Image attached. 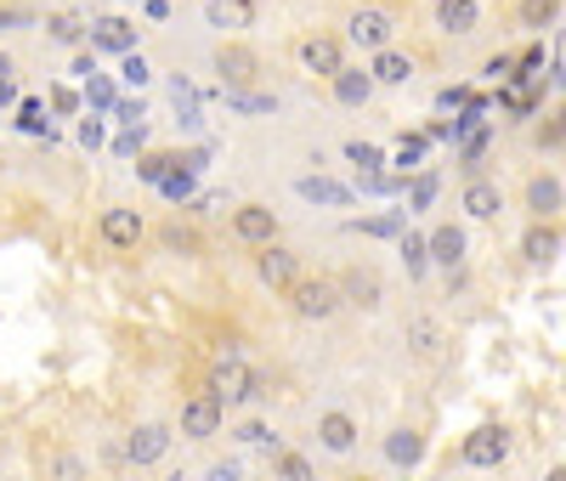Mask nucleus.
<instances>
[{
	"instance_id": "nucleus-11",
	"label": "nucleus",
	"mask_w": 566,
	"mask_h": 481,
	"mask_svg": "<svg viewBox=\"0 0 566 481\" xmlns=\"http://www.w3.org/2000/svg\"><path fill=\"white\" fill-rule=\"evenodd\" d=\"M521 210H527L532 221H555V215L566 210V181H561L555 171H532L527 187H521Z\"/></svg>"
},
{
	"instance_id": "nucleus-6",
	"label": "nucleus",
	"mask_w": 566,
	"mask_h": 481,
	"mask_svg": "<svg viewBox=\"0 0 566 481\" xmlns=\"http://www.w3.org/2000/svg\"><path fill=\"white\" fill-rule=\"evenodd\" d=\"M96 238H103L114 255H137L148 244V215L130 210V204H108L103 221H96Z\"/></svg>"
},
{
	"instance_id": "nucleus-13",
	"label": "nucleus",
	"mask_w": 566,
	"mask_h": 481,
	"mask_svg": "<svg viewBox=\"0 0 566 481\" xmlns=\"http://www.w3.org/2000/svg\"><path fill=\"white\" fill-rule=\"evenodd\" d=\"M210 69L221 74V85H232V91H250V85L261 80V57H255L250 46H232V40H221V46H216V57H210Z\"/></svg>"
},
{
	"instance_id": "nucleus-22",
	"label": "nucleus",
	"mask_w": 566,
	"mask_h": 481,
	"mask_svg": "<svg viewBox=\"0 0 566 481\" xmlns=\"http://www.w3.org/2000/svg\"><path fill=\"white\" fill-rule=\"evenodd\" d=\"M255 0H205L210 28H255Z\"/></svg>"
},
{
	"instance_id": "nucleus-16",
	"label": "nucleus",
	"mask_w": 566,
	"mask_h": 481,
	"mask_svg": "<svg viewBox=\"0 0 566 481\" xmlns=\"http://www.w3.org/2000/svg\"><path fill=\"white\" fill-rule=\"evenodd\" d=\"M380 447H385V465L403 470V476L425 465V431H419V425H391Z\"/></svg>"
},
{
	"instance_id": "nucleus-27",
	"label": "nucleus",
	"mask_w": 566,
	"mask_h": 481,
	"mask_svg": "<svg viewBox=\"0 0 566 481\" xmlns=\"http://www.w3.org/2000/svg\"><path fill=\"white\" fill-rule=\"evenodd\" d=\"M46 481H85V459L74 454V447H57V454L46 459Z\"/></svg>"
},
{
	"instance_id": "nucleus-14",
	"label": "nucleus",
	"mask_w": 566,
	"mask_h": 481,
	"mask_svg": "<svg viewBox=\"0 0 566 481\" xmlns=\"http://www.w3.org/2000/svg\"><path fill=\"white\" fill-rule=\"evenodd\" d=\"M335 283H340V301H346L351 312H380V306H385V278H380L374 267H346Z\"/></svg>"
},
{
	"instance_id": "nucleus-26",
	"label": "nucleus",
	"mask_w": 566,
	"mask_h": 481,
	"mask_svg": "<svg viewBox=\"0 0 566 481\" xmlns=\"http://www.w3.org/2000/svg\"><path fill=\"white\" fill-rule=\"evenodd\" d=\"M273 481H317L312 459L294 454V447H284V454H273Z\"/></svg>"
},
{
	"instance_id": "nucleus-34",
	"label": "nucleus",
	"mask_w": 566,
	"mask_h": 481,
	"mask_svg": "<svg viewBox=\"0 0 566 481\" xmlns=\"http://www.w3.org/2000/svg\"><path fill=\"white\" fill-rule=\"evenodd\" d=\"M510 69H516V62H510V57H487V69H482V74H487V80H505Z\"/></svg>"
},
{
	"instance_id": "nucleus-3",
	"label": "nucleus",
	"mask_w": 566,
	"mask_h": 481,
	"mask_svg": "<svg viewBox=\"0 0 566 481\" xmlns=\"http://www.w3.org/2000/svg\"><path fill=\"white\" fill-rule=\"evenodd\" d=\"M221 425H227V408H221L216 391L182 397V408H176V436H182V442H216Z\"/></svg>"
},
{
	"instance_id": "nucleus-37",
	"label": "nucleus",
	"mask_w": 566,
	"mask_h": 481,
	"mask_svg": "<svg viewBox=\"0 0 566 481\" xmlns=\"http://www.w3.org/2000/svg\"><path fill=\"white\" fill-rule=\"evenodd\" d=\"M555 85L566 91V51H561V69H555Z\"/></svg>"
},
{
	"instance_id": "nucleus-18",
	"label": "nucleus",
	"mask_w": 566,
	"mask_h": 481,
	"mask_svg": "<svg viewBox=\"0 0 566 481\" xmlns=\"http://www.w3.org/2000/svg\"><path fill=\"white\" fill-rule=\"evenodd\" d=\"M374 91H380V85H374V74H369V69H357V62H346V69H340L335 80H328V96H335L340 108H369V103H374Z\"/></svg>"
},
{
	"instance_id": "nucleus-24",
	"label": "nucleus",
	"mask_w": 566,
	"mask_h": 481,
	"mask_svg": "<svg viewBox=\"0 0 566 481\" xmlns=\"http://www.w3.org/2000/svg\"><path fill=\"white\" fill-rule=\"evenodd\" d=\"M403 335L414 345V357H437V351H442V324H437V317H408Z\"/></svg>"
},
{
	"instance_id": "nucleus-8",
	"label": "nucleus",
	"mask_w": 566,
	"mask_h": 481,
	"mask_svg": "<svg viewBox=\"0 0 566 481\" xmlns=\"http://www.w3.org/2000/svg\"><path fill=\"white\" fill-rule=\"evenodd\" d=\"M278 210L273 204H261V199H244V204H232V238H239L244 249H266V244H278Z\"/></svg>"
},
{
	"instance_id": "nucleus-29",
	"label": "nucleus",
	"mask_w": 566,
	"mask_h": 481,
	"mask_svg": "<svg viewBox=\"0 0 566 481\" xmlns=\"http://www.w3.org/2000/svg\"><path fill=\"white\" fill-rule=\"evenodd\" d=\"M403 261H408V272L419 278V272H430V249H425V233H408L403 238Z\"/></svg>"
},
{
	"instance_id": "nucleus-12",
	"label": "nucleus",
	"mask_w": 566,
	"mask_h": 481,
	"mask_svg": "<svg viewBox=\"0 0 566 481\" xmlns=\"http://www.w3.org/2000/svg\"><path fill=\"white\" fill-rule=\"evenodd\" d=\"M294 57H301V69L317 74V80H335L346 69V40L340 35H307L301 46H294Z\"/></svg>"
},
{
	"instance_id": "nucleus-1",
	"label": "nucleus",
	"mask_w": 566,
	"mask_h": 481,
	"mask_svg": "<svg viewBox=\"0 0 566 481\" xmlns=\"http://www.w3.org/2000/svg\"><path fill=\"white\" fill-rule=\"evenodd\" d=\"M205 391H216V397H221V408H250V402H261V397H266V379L239 357V351H232V357H216Z\"/></svg>"
},
{
	"instance_id": "nucleus-19",
	"label": "nucleus",
	"mask_w": 566,
	"mask_h": 481,
	"mask_svg": "<svg viewBox=\"0 0 566 481\" xmlns=\"http://www.w3.org/2000/svg\"><path fill=\"white\" fill-rule=\"evenodd\" d=\"M437 28L453 35V40H471L482 28V7L476 0H437Z\"/></svg>"
},
{
	"instance_id": "nucleus-7",
	"label": "nucleus",
	"mask_w": 566,
	"mask_h": 481,
	"mask_svg": "<svg viewBox=\"0 0 566 481\" xmlns=\"http://www.w3.org/2000/svg\"><path fill=\"white\" fill-rule=\"evenodd\" d=\"M307 272H301V255H294L284 238L278 244H266V249H255V283L261 289H273V295H289L294 283H301Z\"/></svg>"
},
{
	"instance_id": "nucleus-25",
	"label": "nucleus",
	"mask_w": 566,
	"mask_h": 481,
	"mask_svg": "<svg viewBox=\"0 0 566 481\" xmlns=\"http://www.w3.org/2000/svg\"><path fill=\"white\" fill-rule=\"evenodd\" d=\"M561 7L566 0H516V17H521V28H555Z\"/></svg>"
},
{
	"instance_id": "nucleus-28",
	"label": "nucleus",
	"mask_w": 566,
	"mask_h": 481,
	"mask_svg": "<svg viewBox=\"0 0 566 481\" xmlns=\"http://www.w3.org/2000/svg\"><path fill=\"white\" fill-rule=\"evenodd\" d=\"M46 35H51L57 46H80V40H85V23H80L74 12H57V17H46Z\"/></svg>"
},
{
	"instance_id": "nucleus-32",
	"label": "nucleus",
	"mask_w": 566,
	"mask_h": 481,
	"mask_svg": "<svg viewBox=\"0 0 566 481\" xmlns=\"http://www.w3.org/2000/svg\"><path fill=\"white\" fill-rule=\"evenodd\" d=\"M205 481H244V465H239V459H210V465H205Z\"/></svg>"
},
{
	"instance_id": "nucleus-21",
	"label": "nucleus",
	"mask_w": 566,
	"mask_h": 481,
	"mask_svg": "<svg viewBox=\"0 0 566 481\" xmlns=\"http://www.w3.org/2000/svg\"><path fill=\"white\" fill-rule=\"evenodd\" d=\"M362 69L374 74V85H408L414 80V51H403V46H385V51H374Z\"/></svg>"
},
{
	"instance_id": "nucleus-35",
	"label": "nucleus",
	"mask_w": 566,
	"mask_h": 481,
	"mask_svg": "<svg viewBox=\"0 0 566 481\" xmlns=\"http://www.w3.org/2000/svg\"><path fill=\"white\" fill-rule=\"evenodd\" d=\"M12 23H35V12H23V7H7V12H0V28H12Z\"/></svg>"
},
{
	"instance_id": "nucleus-5",
	"label": "nucleus",
	"mask_w": 566,
	"mask_h": 481,
	"mask_svg": "<svg viewBox=\"0 0 566 481\" xmlns=\"http://www.w3.org/2000/svg\"><path fill=\"white\" fill-rule=\"evenodd\" d=\"M171 447H176V425L142 420V425H130V436H125V465L130 470H153V465L171 459Z\"/></svg>"
},
{
	"instance_id": "nucleus-38",
	"label": "nucleus",
	"mask_w": 566,
	"mask_h": 481,
	"mask_svg": "<svg viewBox=\"0 0 566 481\" xmlns=\"http://www.w3.org/2000/svg\"><path fill=\"white\" fill-rule=\"evenodd\" d=\"M544 481H566V465H555V470H550V476H544Z\"/></svg>"
},
{
	"instance_id": "nucleus-30",
	"label": "nucleus",
	"mask_w": 566,
	"mask_h": 481,
	"mask_svg": "<svg viewBox=\"0 0 566 481\" xmlns=\"http://www.w3.org/2000/svg\"><path fill=\"white\" fill-rule=\"evenodd\" d=\"M346 159H351L357 171H380V165H385V153H380L374 142H346Z\"/></svg>"
},
{
	"instance_id": "nucleus-36",
	"label": "nucleus",
	"mask_w": 566,
	"mask_h": 481,
	"mask_svg": "<svg viewBox=\"0 0 566 481\" xmlns=\"http://www.w3.org/2000/svg\"><path fill=\"white\" fill-rule=\"evenodd\" d=\"M340 481H374V476H369V470H346Z\"/></svg>"
},
{
	"instance_id": "nucleus-23",
	"label": "nucleus",
	"mask_w": 566,
	"mask_h": 481,
	"mask_svg": "<svg viewBox=\"0 0 566 481\" xmlns=\"http://www.w3.org/2000/svg\"><path fill=\"white\" fill-rule=\"evenodd\" d=\"M159 244H164V255H182V261L205 255V238H198V227H187V221H164V227H159Z\"/></svg>"
},
{
	"instance_id": "nucleus-17",
	"label": "nucleus",
	"mask_w": 566,
	"mask_h": 481,
	"mask_svg": "<svg viewBox=\"0 0 566 481\" xmlns=\"http://www.w3.org/2000/svg\"><path fill=\"white\" fill-rule=\"evenodd\" d=\"M459 210L471 215V221H498V215H505V187L471 176V181H464V192H459Z\"/></svg>"
},
{
	"instance_id": "nucleus-10",
	"label": "nucleus",
	"mask_w": 566,
	"mask_h": 481,
	"mask_svg": "<svg viewBox=\"0 0 566 481\" xmlns=\"http://www.w3.org/2000/svg\"><path fill=\"white\" fill-rule=\"evenodd\" d=\"M510 431L505 425H476L471 436H464V447H459V459L464 465H471V470H498V465H505L510 459Z\"/></svg>"
},
{
	"instance_id": "nucleus-33",
	"label": "nucleus",
	"mask_w": 566,
	"mask_h": 481,
	"mask_svg": "<svg viewBox=\"0 0 566 481\" xmlns=\"http://www.w3.org/2000/svg\"><path fill=\"white\" fill-rule=\"evenodd\" d=\"M539 142H550V148H555V142H566V103H561V114H555V119L544 125V131H539Z\"/></svg>"
},
{
	"instance_id": "nucleus-31",
	"label": "nucleus",
	"mask_w": 566,
	"mask_h": 481,
	"mask_svg": "<svg viewBox=\"0 0 566 481\" xmlns=\"http://www.w3.org/2000/svg\"><path fill=\"white\" fill-rule=\"evenodd\" d=\"M239 442H244V447H273V425H266V420H244V425H239Z\"/></svg>"
},
{
	"instance_id": "nucleus-9",
	"label": "nucleus",
	"mask_w": 566,
	"mask_h": 481,
	"mask_svg": "<svg viewBox=\"0 0 566 481\" xmlns=\"http://www.w3.org/2000/svg\"><path fill=\"white\" fill-rule=\"evenodd\" d=\"M312 436H317V454H328V459H351L357 442H362V425H357V413H346V408H323Z\"/></svg>"
},
{
	"instance_id": "nucleus-20",
	"label": "nucleus",
	"mask_w": 566,
	"mask_h": 481,
	"mask_svg": "<svg viewBox=\"0 0 566 481\" xmlns=\"http://www.w3.org/2000/svg\"><path fill=\"white\" fill-rule=\"evenodd\" d=\"M561 255V227L555 221H532V227L521 233V261L527 267H550Z\"/></svg>"
},
{
	"instance_id": "nucleus-15",
	"label": "nucleus",
	"mask_w": 566,
	"mask_h": 481,
	"mask_svg": "<svg viewBox=\"0 0 566 481\" xmlns=\"http://www.w3.org/2000/svg\"><path fill=\"white\" fill-rule=\"evenodd\" d=\"M425 249H430V267H442V272H464V255H471V238H464L459 221H437V227L425 233Z\"/></svg>"
},
{
	"instance_id": "nucleus-2",
	"label": "nucleus",
	"mask_w": 566,
	"mask_h": 481,
	"mask_svg": "<svg viewBox=\"0 0 566 481\" xmlns=\"http://www.w3.org/2000/svg\"><path fill=\"white\" fill-rule=\"evenodd\" d=\"M340 40L351 51H362V57H374V51L396 46V17L385 7H357V12H346V35Z\"/></svg>"
},
{
	"instance_id": "nucleus-4",
	"label": "nucleus",
	"mask_w": 566,
	"mask_h": 481,
	"mask_svg": "<svg viewBox=\"0 0 566 481\" xmlns=\"http://www.w3.org/2000/svg\"><path fill=\"white\" fill-rule=\"evenodd\" d=\"M289 312L301 317V324H328V317H340L346 301H340V283L335 278H301L289 289Z\"/></svg>"
}]
</instances>
